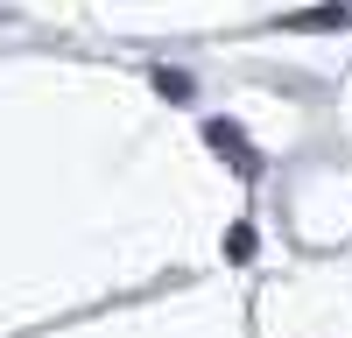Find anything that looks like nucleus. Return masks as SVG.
Returning a JSON list of instances; mask_svg holds the SVG:
<instances>
[{
    "instance_id": "f257e3e1",
    "label": "nucleus",
    "mask_w": 352,
    "mask_h": 338,
    "mask_svg": "<svg viewBox=\"0 0 352 338\" xmlns=\"http://www.w3.org/2000/svg\"><path fill=\"white\" fill-rule=\"evenodd\" d=\"M204 141H212V148L232 162V177H247V183L261 177V155H254V141H247L240 127H232V120H204Z\"/></svg>"
},
{
    "instance_id": "f03ea898",
    "label": "nucleus",
    "mask_w": 352,
    "mask_h": 338,
    "mask_svg": "<svg viewBox=\"0 0 352 338\" xmlns=\"http://www.w3.org/2000/svg\"><path fill=\"white\" fill-rule=\"evenodd\" d=\"M282 28H296V36H331V28H352V0H331V8H310V14H289Z\"/></svg>"
},
{
    "instance_id": "7ed1b4c3",
    "label": "nucleus",
    "mask_w": 352,
    "mask_h": 338,
    "mask_svg": "<svg viewBox=\"0 0 352 338\" xmlns=\"http://www.w3.org/2000/svg\"><path fill=\"white\" fill-rule=\"evenodd\" d=\"M226 254H232V261H254V225H232V233H226Z\"/></svg>"
},
{
    "instance_id": "20e7f679",
    "label": "nucleus",
    "mask_w": 352,
    "mask_h": 338,
    "mask_svg": "<svg viewBox=\"0 0 352 338\" xmlns=\"http://www.w3.org/2000/svg\"><path fill=\"white\" fill-rule=\"evenodd\" d=\"M155 92H162V99H190V78H184V71H155Z\"/></svg>"
}]
</instances>
